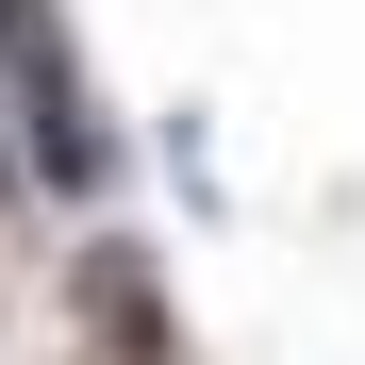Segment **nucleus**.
Wrapping results in <instances>:
<instances>
[{
    "mask_svg": "<svg viewBox=\"0 0 365 365\" xmlns=\"http://www.w3.org/2000/svg\"><path fill=\"white\" fill-rule=\"evenodd\" d=\"M0 83H17V133H34L50 182H100V166H116V150H100V100H83V67H67V34H50V0H0Z\"/></svg>",
    "mask_w": 365,
    "mask_h": 365,
    "instance_id": "1",
    "label": "nucleus"
}]
</instances>
